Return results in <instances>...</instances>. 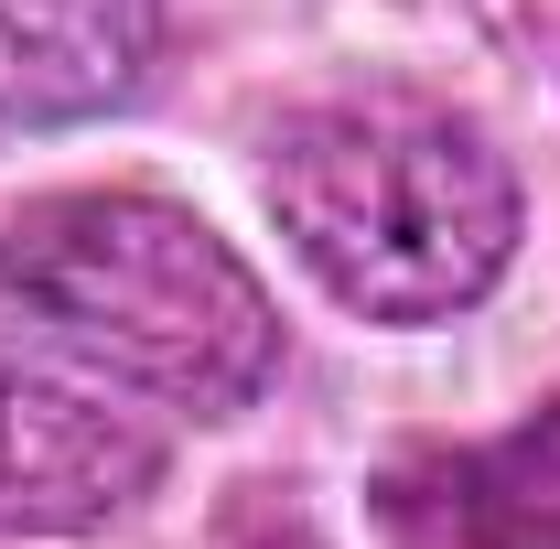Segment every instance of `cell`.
<instances>
[{
  "label": "cell",
  "mask_w": 560,
  "mask_h": 549,
  "mask_svg": "<svg viewBox=\"0 0 560 549\" xmlns=\"http://www.w3.org/2000/svg\"><path fill=\"white\" fill-rule=\"evenodd\" d=\"M151 484H162V431L97 366L0 335V539L108 528Z\"/></svg>",
  "instance_id": "obj_3"
},
{
  "label": "cell",
  "mask_w": 560,
  "mask_h": 549,
  "mask_svg": "<svg viewBox=\"0 0 560 549\" xmlns=\"http://www.w3.org/2000/svg\"><path fill=\"white\" fill-rule=\"evenodd\" d=\"M377 517L399 549H560V410L506 442L399 464L377 484Z\"/></svg>",
  "instance_id": "obj_4"
},
{
  "label": "cell",
  "mask_w": 560,
  "mask_h": 549,
  "mask_svg": "<svg viewBox=\"0 0 560 549\" xmlns=\"http://www.w3.org/2000/svg\"><path fill=\"white\" fill-rule=\"evenodd\" d=\"M270 215L355 324H453L517 259V173L420 86L313 97L270 130Z\"/></svg>",
  "instance_id": "obj_1"
},
{
  "label": "cell",
  "mask_w": 560,
  "mask_h": 549,
  "mask_svg": "<svg viewBox=\"0 0 560 549\" xmlns=\"http://www.w3.org/2000/svg\"><path fill=\"white\" fill-rule=\"evenodd\" d=\"M0 291L75 366H97L108 388H140L162 410L237 420L280 377V313L259 270L195 206L140 195V184L33 195L0 226Z\"/></svg>",
  "instance_id": "obj_2"
},
{
  "label": "cell",
  "mask_w": 560,
  "mask_h": 549,
  "mask_svg": "<svg viewBox=\"0 0 560 549\" xmlns=\"http://www.w3.org/2000/svg\"><path fill=\"white\" fill-rule=\"evenodd\" d=\"M162 55V0H0V119L75 130L130 108Z\"/></svg>",
  "instance_id": "obj_5"
}]
</instances>
